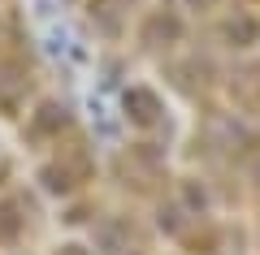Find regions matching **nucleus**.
Wrapping results in <instances>:
<instances>
[{"instance_id":"obj_1","label":"nucleus","mask_w":260,"mask_h":255,"mask_svg":"<svg viewBox=\"0 0 260 255\" xmlns=\"http://www.w3.org/2000/svg\"><path fill=\"white\" fill-rule=\"evenodd\" d=\"M126 113L139 126H148V121H156V113H160V104H156V95L152 91H143V87H135V91L126 95Z\"/></svg>"},{"instance_id":"obj_2","label":"nucleus","mask_w":260,"mask_h":255,"mask_svg":"<svg viewBox=\"0 0 260 255\" xmlns=\"http://www.w3.org/2000/svg\"><path fill=\"white\" fill-rule=\"evenodd\" d=\"M160 35H165V39H178V35H182V26H178L174 13H156V18L148 22V30H143V44H160Z\"/></svg>"}]
</instances>
